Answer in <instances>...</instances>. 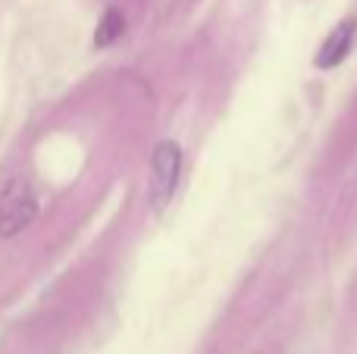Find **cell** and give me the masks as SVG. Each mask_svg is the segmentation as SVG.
I'll use <instances>...</instances> for the list:
<instances>
[{
  "instance_id": "cell-3",
  "label": "cell",
  "mask_w": 357,
  "mask_h": 354,
  "mask_svg": "<svg viewBox=\"0 0 357 354\" xmlns=\"http://www.w3.org/2000/svg\"><path fill=\"white\" fill-rule=\"evenodd\" d=\"M354 41H357V19L348 16V19H342L326 38H323L320 54H317V66L335 69L339 63H345L348 54H351V47H354Z\"/></svg>"
},
{
  "instance_id": "cell-4",
  "label": "cell",
  "mask_w": 357,
  "mask_h": 354,
  "mask_svg": "<svg viewBox=\"0 0 357 354\" xmlns=\"http://www.w3.org/2000/svg\"><path fill=\"white\" fill-rule=\"evenodd\" d=\"M126 31V19L119 10H107L104 19L98 22V31H94V47H110L119 35Z\"/></svg>"
},
{
  "instance_id": "cell-2",
  "label": "cell",
  "mask_w": 357,
  "mask_h": 354,
  "mask_svg": "<svg viewBox=\"0 0 357 354\" xmlns=\"http://www.w3.org/2000/svg\"><path fill=\"white\" fill-rule=\"evenodd\" d=\"M35 217H38V201L31 185L25 179H13L0 192V236L3 238L19 236L22 229H29Z\"/></svg>"
},
{
  "instance_id": "cell-1",
  "label": "cell",
  "mask_w": 357,
  "mask_h": 354,
  "mask_svg": "<svg viewBox=\"0 0 357 354\" xmlns=\"http://www.w3.org/2000/svg\"><path fill=\"white\" fill-rule=\"evenodd\" d=\"M178 179H182V148L167 138L154 148V157H151V185H148V194H151V207L157 213L167 210V204L176 198L178 192Z\"/></svg>"
}]
</instances>
